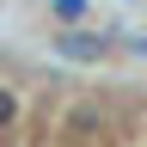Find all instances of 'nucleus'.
Instances as JSON below:
<instances>
[{
    "label": "nucleus",
    "mask_w": 147,
    "mask_h": 147,
    "mask_svg": "<svg viewBox=\"0 0 147 147\" xmlns=\"http://www.w3.org/2000/svg\"><path fill=\"white\" fill-rule=\"evenodd\" d=\"M12 117H18V92L0 86V129H12Z\"/></svg>",
    "instance_id": "7ed1b4c3"
},
{
    "label": "nucleus",
    "mask_w": 147,
    "mask_h": 147,
    "mask_svg": "<svg viewBox=\"0 0 147 147\" xmlns=\"http://www.w3.org/2000/svg\"><path fill=\"white\" fill-rule=\"evenodd\" d=\"M55 49H61L67 61H92V55H104L110 43H104V37H92V31H61V37H55Z\"/></svg>",
    "instance_id": "f257e3e1"
},
{
    "label": "nucleus",
    "mask_w": 147,
    "mask_h": 147,
    "mask_svg": "<svg viewBox=\"0 0 147 147\" xmlns=\"http://www.w3.org/2000/svg\"><path fill=\"white\" fill-rule=\"evenodd\" d=\"M55 18H61V25H80V18H86V0H55Z\"/></svg>",
    "instance_id": "f03ea898"
}]
</instances>
